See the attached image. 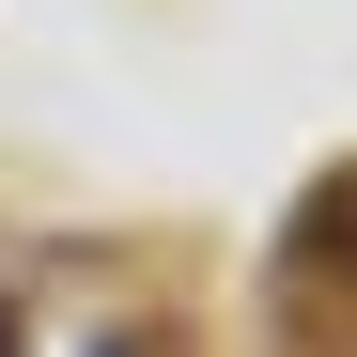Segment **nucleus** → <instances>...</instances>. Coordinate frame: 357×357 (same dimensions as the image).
I'll use <instances>...</instances> for the list:
<instances>
[{"instance_id": "7ed1b4c3", "label": "nucleus", "mask_w": 357, "mask_h": 357, "mask_svg": "<svg viewBox=\"0 0 357 357\" xmlns=\"http://www.w3.org/2000/svg\"><path fill=\"white\" fill-rule=\"evenodd\" d=\"M109 357H155V342H109Z\"/></svg>"}, {"instance_id": "f257e3e1", "label": "nucleus", "mask_w": 357, "mask_h": 357, "mask_svg": "<svg viewBox=\"0 0 357 357\" xmlns=\"http://www.w3.org/2000/svg\"><path fill=\"white\" fill-rule=\"evenodd\" d=\"M311 264H357V171H342L326 202H311Z\"/></svg>"}, {"instance_id": "f03ea898", "label": "nucleus", "mask_w": 357, "mask_h": 357, "mask_svg": "<svg viewBox=\"0 0 357 357\" xmlns=\"http://www.w3.org/2000/svg\"><path fill=\"white\" fill-rule=\"evenodd\" d=\"M0 357H16V311H0Z\"/></svg>"}]
</instances>
